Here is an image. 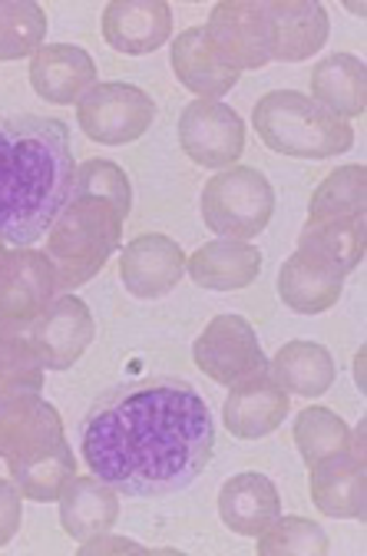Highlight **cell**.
<instances>
[{
	"mask_svg": "<svg viewBox=\"0 0 367 556\" xmlns=\"http://www.w3.org/2000/svg\"><path fill=\"white\" fill-rule=\"evenodd\" d=\"M123 286L132 299H163L186 275V252L160 232L136 236L119 255Z\"/></svg>",
	"mask_w": 367,
	"mask_h": 556,
	"instance_id": "4fadbf2b",
	"label": "cell"
},
{
	"mask_svg": "<svg viewBox=\"0 0 367 556\" xmlns=\"http://www.w3.org/2000/svg\"><path fill=\"white\" fill-rule=\"evenodd\" d=\"M27 334L37 348L43 368L66 371L77 365L87 348L93 344L97 321H93V312L80 299L63 295V299H53V305L40 315V321Z\"/></svg>",
	"mask_w": 367,
	"mask_h": 556,
	"instance_id": "7c38bea8",
	"label": "cell"
},
{
	"mask_svg": "<svg viewBox=\"0 0 367 556\" xmlns=\"http://www.w3.org/2000/svg\"><path fill=\"white\" fill-rule=\"evenodd\" d=\"M77 119L93 143L126 147L153 126L156 103L132 84H97L80 97Z\"/></svg>",
	"mask_w": 367,
	"mask_h": 556,
	"instance_id": "ba28073f",
	"label": "cell"
},
{
	"mask_svg": "<svg viewBox=\"0 0 367 556\" xmlns=\"http://www.w3.org/2000/svg\"><path fill=\"white\" fill-rule=\"evenodd\" d=\"M192 358L205 378L229 388L268 368L255 328L242 315H215L195 338Z\"/></svg>",
	"mask_w": 367,
	"mask_h": 556,
	"instance_id": "9c48e42d",
	"label": "cell"
},
{
	"mask_svg": "<svg viewBox=\"0 0 367 556\" xmlns=\"http://www.w3.org/2000/svg\"><path fill=\"white\" fill-rule=\"evenodd\" d=\"M364 239H367L364 216L305 223L299 236V255L338 278H347L364 258Z\"/></svg>",
	"mask_w": 367,
	"mask_h": 556,
	"instance_id": "44dd1931",
	"label": "cell"
},
{
	"mask_svg": "<svg viewBox=\"0 0 367 556\" xmlns=\"http://www.w3.org/2000/svg\"><path fill=\"white\" fill-rule=\"evenodd\" d=\"M21 527V491L14 480L0 477V546H8Z\"/></svg>",
	"mask_w": 367,
	"mask_h": 556,
	"instance_id": "836d02e7",
	"label": "cell"
},
{
	"mask_svg": "<svg viewBox=\"0 0 367 556\" xmlns=\"http://www.w3.org/2000/svg\"><path fill=\"white\" fill-rule=\"evenodd\" d=\"M119 520V494L97 477H73L60 494V523L73 540L110 533Z\"/></svg>",
	"mask_w": 367,
	"mask_h": 556,
	"instance_id": "7402d4cb",
	"label": "cell"
},
{
	"mask_svg": "<svg viewBox=\"0 0 367 556\" xmlns=\"http://www.w3.org/2000/svg\"><path fill=\"white\" fill-rule=\"evenodd\" d=\"M30 87L40 100L69 106L97 87V60L73 43H43L30 56Z\"/></svg>",
	"mask_w": 367,
	"mask_h": 556,
	"instance_id": "9a60e30c",
	"label": "cell"
},
{
	"mask_svg": "<svg viewBox=\"0 0 367 556\" xmlns=\"http://www.w3.org/2000/svg\"><path fill=\"white\" fill-rule=\"evenodd\" d=\"M0 255H4V239H0Z\"/></svg>",
	"mask_w": 367,
	"mask_h": 556,
	"instance_id": "e575fe53",
	"label": "cell"
},
{
	"mask_svg": "<svg viewBox=\"0 0 367 556\" xmlns=\"http://www.w3.org/2000/svg\"><path fill=\"white\" fill-rule=\"evenodd\" d=\"M208 47L215 56L232 70H258L271 60V14L268 4L255 0H223L208 14V24L202 27Z\"/></svg>",
	"mask_w": 367,
	"mask_h": 556,
	"instance_id": "52a82bcc",
	"label": "cell"
},
{
	"mask_svg": "<svg viewBox=\"0 0 367 556\" xmlns=\"http://www.w3.org/2000/svg\"><path fill=\"white\" fill-rule=\"evenodd\" d=\"M123 208L110 199L73 192L50 226L47 258L56 268L60 289H80L106 265L123 239Z\"/></svg>",
	"mask_w": 367,
	"mask_h": 556,
	"instance_id": "3957f363",
	"label": "cell"
},
{
	"mask_svg": "<svg viewBox=\"0 0 367 556\" xmlns=\"http://www.w3.org/2000/svg\"><path fill=\"white\" fill-rule=\"evenodd\" d=\"M295 444L308 467L338 457L354 444V431L331 407H305L295 417Z\"/></svg>",
	"mask_w": 367,
	"mask_h": 556,
	"instance_id": "4316f807",
	"label": "cell"
},
{
	"mask_svg": "<svg viewBox=\"0 0 367 556\" xmlns=\"http://www.w3.org/2000/svg\"><path fill=\"white\" fill-rule=\"evenodd\" d=\"M281 514L278 486L265 473H236L218 491V517L239 536H258Z\"/></svg>",
	"mask_w": 367,
	"mask_h": 556,
	"instance_id": "ffe728a7",
	"label": "cell"
},
{
	"mask_svg": "<svg viewBox=\"0 0 367 556\" xmlns=\"http://www.w3.org/2000/svg\"><path fill=\"white\" fill-rule=\"evenodd\" d=\"M173 34V8L166 0H113L103 11V37L126 56L156 53Z\"/></svg>",
	"mask_w": 367,
	"mask_h": 556,
	"instance_id": "e0dca14e",
	"label": "cell"
},
{
	"mask_svg": "<svg viewBox=\"0 0 367 556\" xmlns=\"http://www.w3.org/2000/svg\"><path fill=\"white\" fill-rule=\"evenodd\" d=\"M258 553L262 556H325L328 553V533L315 520L278 514L258 533Z\"/></svg>",
	"mask_w": 367,
	"mask_h": 556,
	"instance_id": "1f68e13d",
	"label": "cell"
},
{
	"mask_svg": "<svg viewBox=\"0 0 367 556\" xmlns=\"http://www.w3.org/2000/svg\"><path fill=\"white\" fill-rule=\"evenodd\" d=\"M66 444L53 404L37 394H17L0 404V457L11 470L27 467Z\"/></svg>",
	"mask_w": 367,
	"mask_h": 556,
	"instance_id": "8fae6325",
	"label": "cell"
},
{
	"mask_svg": "<svg viewBox=\"0 0 367 556\" xmlns=\"http://www.w3.org/2000/svg\"><path fill=\"white\" fill-rule=\"evenodd\" d=\"M275 216V189L265 173L252 166H229L202 189L205 229L236 242H249L268 229Z\"/></svg>",
	"mask_w": 367,
	"mask_h": 556,
	"instance_id": "5b68a950",
	"label": "cell"
},
{
	"mask_svg": "<svg viewBox=\"0 0 367 556\" xmlns=\"http://www.w3.org/2000/svg\"><path fill=\"white\" fill-rule=\"evenodd\" d=\"M268 14L275 30L271 60L299 63L315 56L328 43L331 21L328 11L315 4V0H271Z\"/></svg>",
	"mask_w": 367,
	"mask_h": 556,
	"instance_id": "ac0fdd59",
	"label": "cell"
},
{
	"mask_svg": "<svg viewBox=\"0 0 367 556\" xmlns=\"http://www.w3.org/2000/svg\"><path fill=\"white\" fill-rule=\"evenodd\" d=\"M275 381L299 397H318L334 384V358L318 341H288L271 358Z\"/></svg>",
	"mask_w": 367,
	"mask_h": 556,
	"instance_id": "d4e9b609",
	"label": "cell"
},
{
	"mask_svg": "<svg viewBox=\"0 0 367 556\" xmlns=\"http://www.w3.org/2000/svg\"><path fill=\"white\" fill-rule=\"evenodd\" d=\"M60 292L47 252L21 249L0 255V338L27 334Z\"/></svg>",
	"mask_w": 367,
	"mask_h": 556,
	"instance_id": "8992f818",
	"label": "cell"
},
{
	"mask_svg": "<svg viewBox=\"0 0 367 556\" xmlns=\"http://www.w3.org/2000/svg\"><path fill=\"white\" fill-rule=\"evenodd\" d=\"M252 123L262 143L281 156L328 160L347 153L354 143L347 119L328 113L321 103L295 90L265 93L252 110Z\"/></svg>",
	"mask_w": 367,
	"mask_h": 556,
	"instance_id": "277c9868",
	"label": "cell"
},
{
	"mask_svg": "<svg viewBox=\"0 0 367 556\" xmlns=\"http://www.w3.org/2000/svg\"><path fill=\"white\" fill-rule=\"evenodd\" d=\"M173 70L179 84L202 100H223L239 80V70L215 56L202 27H189L173 40Z\"/></svg>",
	"mask_w": 367,
	"mask_h": 556,
	"instance_id": "603a6c76",
	"label": "cell"
},
{
	"mask_svg": "<svg viewBox=\"0 0 367 556\" xmlns=\"http://www.w3.org/2000/svg\"><path fill=\"white\" fill-rule=\"evenodd\" d=\"M80 438L93 477L136 501L186 491L215 451L212 410L179 378H145L106 391L87 410Z\"/></svg>",
	"mask_w": 367,
	"mask_h": 556,
	"instance_id": "6da1fadb",
	"label": "cell"
},
{
	"mask_svg": "<svg viewBox=\"0 0 367 556\" xmlns=\"http://www.w3.org/2000/svg\"><path fill=\"white\" fill-rule=\"evenodd\" d=\"M73 192H87V195H100V199H110L123 208V216H129L132 208V189H129V179L126 173L110 163V160H87L77 176H73Z\"/></svg>",
	"mask_w": 367,
	"mask_h": 556,
	"instance_id": "d6a6232c",
	"label": "cell"
},
{
	"mask_svg": "<svg viewBox=\"0 0 367 556\" xmlns=\"http://www.w3.org/2000/svg\"><path fill=\"white\" fill-rule=\"evenodd\" d=\"M341 289H344V278L305 262L299 252L291 255L278 271V295L291 312H299V315L328 312L341 299Z\"/></svg>",
	"mask_w": 367,
	"mask_h": 556,
	"instance_id": "484cf974",
	"label": "cell"
},
{
	"mask_svg": "<svg viewBox=\"0 0 367 556\" xmlns=\"http://www.w3.org/2000/svg\"><path fill=\"white\" fill-rule=\"evenodd\" d=\"M179 147L205 169H226L245 153V123L223 100H192L179 116Z\"/></svg>",
	"mask_w": 367,
	"mask_h": 556,
	"instance_id": "30bf717a",
	"label": "cell"
},
{
	"mask_svg": "<svg viewBox=\"0 0 367 556\" xmlns=\"http://www.w3.org/2000/svg\"><path fill=\"white\" fill-rule=\"evenodd\" d=\"M43 388V362L37 348L24 334L0 338V404L17 394H40Z\"/></svg>",
	"mask_w": 367,
	"mask_h": 556,
	"instance_id": "f546056e",
	"label": "cell"
},
{
	"mask_svg": "<svg viewBox=\"0 0 367 556\" xmlns=\"http://www.w3.org/2000/svg\"><path fill=\"white\" fill-rule=\"evenodd\" d=\"M77 163L69 129L50 116L0 119V239L30 249L69 199Z\"/></svg>",
	"mask_w": 367,
	"mask_h": 556,
	"instance_id": "7a4b0ae2",
	"label": "cell"
},
{
	"mask_svg": "<svg viewBox=\"0 0 367 556\" xmlns=\"http://www.w3.org/2000/svg\"><path fill=\"white\" fill-rule=\"evenodd\" d=\"M189 278L199 289H212V292H236L245 289L258 278L262 268V252L249 242H236V239H215L199 245L189 258H186Z\"/></svg>",
	"mask_w": 367,
	"mask_h": 556,
	"instance_id": "d6986e66",
	"label": "cell"
},
{
	"mask_svg": "<svg viewBox=\"0 0 367 556\" xmlns=\"http://www.w3.org/2000/svg\"><path fill=\"white\" fill-rule=\"evenodd\" d=\"M47 14L30 0H0V60H24L43 47Z\"/></svg>",
	"mask_w": 367,
	"mask_h": 556,
	"instance_id": "f1b7e54d",
	"label": "cell"
},
{
	"mask_svg": "<svg viewBox=\"0 0 367 556\" xmlns=\"http://www.w3.org/2000/svg\"><path fill=\"white\" fill-rule=\"evenodd\" d=\"M364 199H367V173H364V166H341L312 192L308 223L364 216Z\"/></svg>",
	"mask_w": 367,
	"mask_h": 556,
	"instance_id": "83f0119b",
	"label": "cell"
},
{
	"mask_svg": "<svg viewBox=\"0 0 367 556\" xmlns=\"http://www.w3.org/2000/svg\"><path fill=\"white\" fill-rule=\"evenodd\" d=\"M364 441L360 428L354 431V444L331 460L312 467V504L334 520H360L364 517Z\"/></svg>",
	"mask_w": 367,
	"mask_h": 556,
	"instance_id": "2e32d148",
	"label": "cell"
},
{
	"mask_svg": "<svg viewBox=\"0 0 367 556\" xmlns=\"http://www.w3.org/2000/svg\"><path fill=\"white\" fill-rule=\"evenodd\" d=\"M312 100L321 103L328 113L341 119H354L364 113V93H367V74L364 60L351 53H331L312 70Z\"/></svg>",
	"mask_w": 367,
	"mask_h": 556,
	"instance_id": "cb8c5ba5",
	"label": "cell"
},
{
	"mask_svg": "<svg viewBox=\"0 0 367 556\" xmlns=\"http://www.w3.org/2000/svg\"><path fill=\"white\" fill-rule=\"evenodd\" d=\"M291 410V397L288 391L275 381V375L268 368L255 371L252 378L232 384L223 417L226 428L242 438V441H262L271 431L281 428V421Z\"/></svg>",
	"mask_w": 367,
	"mask_h": 556,
	"instance_id": "5bb4252c",
	"label": "cell"
},
{
	"mask_svg": "<svg viewBox=\"0 0 367 556\" xmlns=\"http://www.w3.org/2000/svg\"><path fill=\"white\" fill-rule=\"evenodd\" d=\"M77 477V460H73V451L69 444H63L60 451L27 464V467H17L11 470V480L21 491V497H30L37 504H50V501H60L63 486Z\"/></svg>",
	"mask_w": 367,
	"mask_h": 556,
	"instance_id": "4dcf8cb0",
	"label": "cell"
}]
</instances>
